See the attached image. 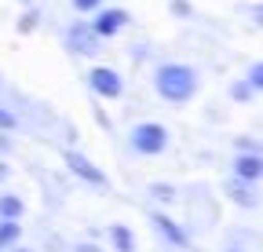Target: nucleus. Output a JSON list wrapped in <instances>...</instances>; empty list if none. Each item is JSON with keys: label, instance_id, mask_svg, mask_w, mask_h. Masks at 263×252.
Segmentation results:
<instances>
[{"label": "nucleus", "instance_id": "nucleus-1", "mask_svg": "<svg viewBox=\"0 0 263 252\" xmlns=\"http://www.w3.org/2000/svg\"><path fill=\"white\" fill-rule=\"evenodd\" d=\"M154 88L164 103H190L197 95V70L186 66V62H164L154 73Z\"/></svg>", "mask_w": 263, "mask_h": 252}, {"label": "nucleus", "instance_id": "nucleus-2", "mask_svg": "<svg viewBox=\"0 0 263 252\" xmlns=\"http://www.w3.org/2000/svg\"><path fill=\"white\" fill-rule=\"evenodd\" d=\"M128 146L143 153V157H154V153H164L168 150V128L157 121H139L136 128L128 132Z\"/></svg>", "mask_w": 263, "mask_h": 252}, {"label": "nucleus", "instance_id": "nucleus-3", "mask_svg": "<svg viewBox=\"0 0 263 252\" xmlns=\"http://www.w3.org/2000/svg\"><path fill=\"white\" fill-rule=\"evenodd\" d=\"M88 88L103 99H121L124 95V77L110 66H91L88 70Z\"/></svg>", "mask_w": 263, "mask_h": 252}, {"label": "nucleus", "instance_id": "nucleus-4", "mask_svg": "<svg viewBox=\"0 0 263 252\" xmlns=\"http://www.w3.org/2000/svg\"><path fill=\"white\" fill-rule=\"evenodd\" d=\"M95 29V37L99 41H106V37H117L121 29L128 26V11L124 8H99L95 11V22H88Z\"/></svg>", "mask_w": 263, "mask_h": 252}, {"label": "nucleus", "instance_id": "nucleus-5", "mask_svg": "<svg viewBox=\"0 0 263 252\" xmlns=\"http://www.w3.org/2000/svg\"><path fill=\"white\" fill-rule=\"evenodd\" d=\"M99 41L95 37V29L88 22H73L70 29H66V48H70L73 55H99Z\"/></svg>", "mask_w": 263, "mask_h": 252}, {"label": "nucleus", "instance_id": "nucleus-6", "mask_svg": "<svg viewBox=\"0 0 263 252\" xmlns=\"http://www.w3.org/2000/svg\"><path fill=\"white\" fill-rule=\"evenodd\" d=\"M66 168H70L77 179H84V183H91V186H106V176L99 172L84 153H77V150H66Z\"/></svg>", "mask_w": 263, "mask_h": 252}, {"label": "nucleus", "instance_id": "nucleus-7", "mask_svg": "<svg viewBox=\"0 0 263 252\" xmlns=\"http://www.w3.org/2000/svg\"><path fill=\"white\" fill-rule=\"evenodd\" d=\"M150 219H154V227H157V234H161L164 241H168V245H176V248H186V245H190L186 230H183V227L176 223V219H168L164 212H154Z\"/></svg>", "mask_w": 263, "mask_h": 252}, {"label": "nucleus", "instance_id": "nucleus-8", "mask_svg": "<svg viewBox=\"0 0 263 252\" xmlns=\"http://www.w3.org/2000/svg\"><path fill=\"white\" fill-rule=\"evenodd\" d=\"M259 176H263V153H238L234 157V179L259 183Z\"/></svg>", "mask_w": 263, "mask_h": 252}, {"label": "nucleus", "instance_id": "nucleus-9", "mask_svg": "<svg viewBox=\"0 0 263 252\" xmlns=\"http://www.w3.org/2000/svg\"><path fill=\"white\" fill-rule=\"evenodd\" d=\"M227 194L234 198L241 208H256V190H252V183H241V179H230L227 183Z\"/></svg>", "mask_w": 263, "mask_h": 252}, {"label": "nucleus", "instance_id": "nucleus-10", "mask_svg": "<svg viewBox=\"0 0 263 252\" xmlns=\"http://www.w3.org/2000/svg\"><path fill=\"white\" fill-rule=\"evenodd\" d=\"M110 241H114L117 252H136V234H132L124 223H114L110 227Z\"/></svg>", "mask_w": 263, "mask_h": 252}, {"label": "nucleus", "instance_id": "nucleus-11", "mask_svg": "<svg viewBox=\"0 0 263 252\" xmlns=\"http://www.w3.org/2000/svg\"><path fill=\"white\" fill-rule=\"evenodd\" d=\"M18 238H22L18 219H0V248H11Z\"/></svg>", "mask_w": 263, "mask_h": 252}, {"label": "nucleus", "instance_id": "nucleus-12", "mask_svg": "<svg viewBox=\"0 0 263 252\" xmlns=\"http://www.w3.org/2000/svg\"><path fill=\"white\" fill-rule=\"evenodd\" d=\"M146 194H150L157 205H176V186H168V183H150Z\"/></svg>", "mask_w": 263, "mask_h": 252}, {"label": "nucleus", "instance_id": "nucleus-13", "mask_svg": "<svg viewBox=\"0 0 263 252\" xmlns=\"http://www.w3.org/2000/svg\"><path fill=\"white\" fill-rule=\"evenodd\" d=\"M22 198H15V194H0V219H18L22 216Z\"/></svg>", "mask_w": 263, "mask_h": 252}, {"label": "nucleus", "instance_id": "nucleus-14", "mask_svg": "<svg viewBox=\"0 0 263 252\" xmlns=\"http://www.w3.org/2000/svg\"><path fill=\"white\" fill-rule=\"evenodd\" d=\"M245 84H249L252 91H263V62H252V66H249V77H245Z\"/></svg>", "mask_w": 263, "mask_h": 252}, {"label": "nucleus", "instance_id": "nucleus-15", "mask_svg": "<svg viewBox=\"0 0 263 252\" xmlns=\"http://www.w3.org/2000/svg\"><path fill=\"white\" fill-rule=\"evenodd\" d=\"M256 95V91L249 88V84H230V99H238V103H249Z\"/></svg>", "mask_w": 263, "mask_h": 252}, {"label": "nucleus", "instance_id": "nucleus-16", "mask_svg": "<svg viewBox=\"0 0 263 252\" xmlns=\"http://www.w3.org/2000/svg\"><path fill=\"white\" fill-rule=\"evenodd\" d=\"M70 4H73L81 15H88V11H99V8H103V0H70Z\"/></svg>", "mask_w": 263, "mask_h": 252}, {"label": "nucleus", "instance_id": "nucleus-17", "mask_svg": "<svg viewBox=\"0 0 263 252\" xmlns=\"http://www.w3.org/2000/svg\"><path fill=\"white\" fill-rule=\"evenodd\" d=\"M29 29H37V11H26L18 18V33H29Z\"/></svg>", "mask_w": 263, "mask_h": 252}, {"label": "nucleus", "instance_id": "nucleus-18", "mask_svg": "<svg viewBox=\"0 0 263 252\" xmlns=\"http://www.w3.org/2000/svg\"><path fill=\"white\" fill-rule=\"evenodd\" d=\"M0 128H4V132H11V128H15V113H11L8 106H0Z\"/></svg>", "mask_w": 263, "mask_h": 252}, {"label": "nucleus", "instance_id": "nucleus-19", "mask_svg": "<svg viewBox=\"0 0 263 252\" xmlns=\"http://www.w3.org/2000/svg\"><path fill=\"white\" fill-rule=\"evenodd\" d=\"M238 150H241V153H259V143L245 135V139H238Z\"/></svg>", "mask_w": 263, "mask_h": 252}, {"label": "nucleus", "instance_id": "nucleus-20", "mask_svg": "<svg viewBox=\"0 0 263 252\" xmlns=\"http://www.w3.org/2000/svg\"><path fill=\"white\" fill-rule=\"evenodd\" d=\"M172 15H190V4H183V0H172Z\"/></svg>", "mask_w": 263, "mask_h": 252}, {"label": "nucleus", "instance_id": "nucleus-21", "mask_svg": "<svg viewBox=\"0 0 263 252\" xmlns=\"http://www.w3.org/2000/svg\"><path fill=\"white\" fill-rule=\"evenodd\" d=\"M73 252H103V248H95V245H77Z\"/></svg>", "mask_w": 263, "mask_h": 252}, {"label": "nucleus", "instance_id": "nucleus-22", "mask_svg": "<svg viewBox=\"0 0 263 252\" xmlns=\"http://www.w3.org/2000/svg\"><path fill=\"white\" fill-rule=\"evenodd\" d=\"M11 150V139H4V135H0V153H8Z\"/></svg>", "mask_w": 263, "mask_h": 252}, {"label": "nucleus", "instance_id": "nucleus-23", "mask_svg": "<svg viewBox=\"0 0 263 252\" xmlns=\"http://www.w3.org/2000/svg\"><path fill=\"white\" fill-rule=\"evenodd\" d=\"M8 176H11V172H8V165H4V161H0V183H4Z\"/></svg>", "mask_w": 263, "mask_h": 252}, {"label": "nucleus", "instance_id": "nucleus-24", "mask_svg": "<svg viewBox=\"0 0 263 252\" xmlns=\"http://www.w3.org/2000/svg\"><path fill=\"white\" fill-rule=\"evenodd\" d=\"M230 252H241V248H230Z\"/></svg>", "mask_w": 263, "mask_h": 252}, {"label": "nucleus", "instance_id": "nucleus-25", "mask_svg": "<svg viewBox=\"0 0 263 252\" xmlns=\"http://www.w3.org/2000/svg\"><path fill=\"white\" fill-rule=\"evenodd\" d=\"M18 252H26V248H18Z\"/></svg>", "mask_w": 263, "mask_h": 252}, {"label": "nucleus", "instance_id": "nucleus-26", "mask_svg": "<svg viewBox=\"0 0 263 252\" xmlns=\"http://www.w3.org/2000/svg\"><path fill=\"white\" fill-rule=\"evenodd\" d=\"M0 252H4V248H0Z\"/></svg>", "mask_w": 263, "mask_h": 252}]
</instances>
